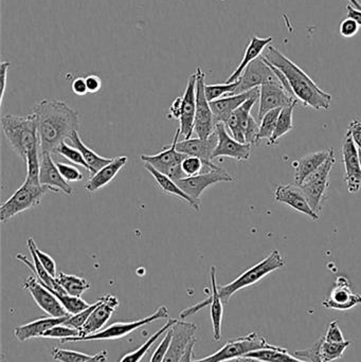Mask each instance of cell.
<instances>
[{
	"instance_id": "1",
	"label": "cell",
	"mask_w": 361,
	"mask_h": 362,
	"mask_svg": "<svg viewBox=\"0 0 361 362\" xmlns=\"http://www.w3.org/2000/svg\"><path fill=\"white\" fill-rule=\"evenodd\" d=\"M37 120L40 152L55 154L57 148L78 129V115L65 102L44 99L33 108Z\"/></svg>"
},
{
	"instance_id": "2",
	"label": "cell",
	"mask_w": 361,
	"mask_h": 362,
	"mask_svg": "<svg viewBox=\"0 0 361 362\" xmlns=\"http://www.w3.org/2000/svg\"><path fill=\"white\" fill-rule=\"evenodd\" d=\"M262 57L285 74L295 97L302 102L303 105L315 110H330L332 95L322 90L298 65L282 54L278 49L268 46L263 52Z\"/></svg>"
},
{
	"instance_id": "3",
	"label": "cell",
	"mask_w": 361,
	"mask_h": 362,
	"mask_svg": "<svg viewBox=\"0 0 361 362\" xmlns=\"http://www.w3.org/2000/svg\"><path fill=\"white\" fill-rule=\"evenodd\" d=\"M1 127L8 146L25 161L30 150L40 144L35 114L25 117L6 114L1 117Z\"/></svg>"
},
{
	"instance_id": "4",
	"label": "cell",
	"mask_w": 361,
	"mask_h": 362,
	"mask_svg": "<svg viewBox=\"0 0 361 362\" xmlns=\"http://www.w3.org/2000/svg\"><path fill=\"white\" fill-rule=\"evenodd\" d=\"M283 266H285V259L282 257L280 251L275 249V250L271 251L268 257H265L260 263L246 270L232 282L218 286L220 299L224 302V304L228 303L231 297L237 291L256 284L259 281L262 280L264 276H268L269 274L275 272V270L280 269Z\"/></svg>"
},
{
	"instance_id": "5",
	"label": "cell",
	"mask_w": 361,
	"mask_h": 362,
	"mask_svg": "<svg viewBox=\"0 0 361 362\" xmlns=\"http://www.w3.org/2000/svg\"><path fill=\"white\" fill-rule=\"evenodd\" d=\"M47 192H49L48 187L42 185H33L25 180L21 187L0 206V221L1 223H6L16 215L37 206L42 202V197Z\"/></svg>"
},
{
	"instance_id": "6",
	"label": "cell",
	"mask_w": 361,
	"mask_h": 362,
	"mask_svg": "<svg viewBox=\"0 0 361 362\" xmlns=\"http://www.w3.org/2000/svg\"><path fill=\"white\" fill-rule=\"evenodd\" d=\"M180 135H182L180 129H176L173 141L170 146H165L163 150L156 155H141L140 160L152 165L157 171L165 174L176 182L184 180L187 176L182 171V163L186 159L187 155L182 154L176 148Z\"/></svg>"
},
{
	"instance_id": "7",
	"label": "cell",
	"mask_w": 361,
	"mask_h": 362,
	"mask_svg": "<svg viewBox=\"0 0 361 362\" xmlns=\"http://www.w3.org/2000/svg\"><path fill=\"white\" fill-rule=\"evenodd\" d=\"M169 318V310L167 306L162 305L153 313L150 316L146 318L141 319V320L133 321V322H117L110 327H106L105 329H102L101 332L93 335L86 336V337H74V338H64L61 339V344H66V342H81V341H95V340H116L122 339L126 337L129 334L135 332L136 329L140 327H146L154 321L160 320V319Z\"/></svg>"
},
{
	"instance_id": "8",
	"label": "cell",
	"mask_w": 361,
	"mask_h": 362,
	"mask_svg": "<svg viewBox=\"0 0 361 362\" xmlns=\"http://www.w3.org/2000/svg\"><path fill=\"white\" fill-rule=\"evenodd\" d=\"M273 346H275L268 344L265 338L260 337L256 333H251L245 337L230 340L213 355L193 362H227L235 359L237 361L254 351L271 349Z\"/></svg>"
},
{
	"instance_id": "9",
	"label": "cell",
	"mask_w": 361,
	"mask_h": 362,
	"mask_svg": "<svg viewBox=\"0 0 361 362\" xmlns=\"http://www.w3.org/2000/svg\"><path fill=\"white\" fill-rule=\"evenodd\" d=\"M335 161L336 159H335L334 150H333L326 163L317 171L309 175L300 185L309 206L318 215H319L324 200H326V191H328L329 183H330V173L332 171L333 165H335Z\"/></svg>"
},
{
	"instance_id": "10",
	"label": "cell",
	"mask_w": 361,
	"mask_h": 362,
	"mask_svg": "<svg viewBox=\"0 0 361 362\" xmlns=\"http://www.w3.org/2000/svg\"><path fill=\"white\" fill-rule=\"evenodd\" d=\"M196 112H195L194 132L201 139H208L215 133V122L210 102L206 95V74L201 67L196 72Z\"/></svg>"
},
{
	"instance_id": "11",
	"label": "cell",
	"mask_w": 361,
	"mask_h": 362,
	"mask_svg": "<svg viewBox=\"0 0 361 362\" xmlns=\"http://www.w3.org/2000/svg\"><path fill=\"white\" fill-rule=\"evenodd\" d=\"M210 280H211L212 293L208 299L187 308L180 313V318L186 319L188 317L197 314L199 310L203 308L210 306L211 308V321L212 327H213V338L215 341H220L222 338V323L223 317H224V302L220 299V293H218V285L216 283V268L212 266L210 269Z\"/></svg>"
},
{
	"instance_id": "12",
	"label": "cell",
	"mask_w": 361,
	"mask_h": 362,
	"mask_svg": "<svg viewBox=\"0 0 361 362\" xmlns=\"http://www.w3.org/2000/svg\"><path fill=\"white\" fill-rule=\"evenodd\" d=\"M266 83H280L271 66L263 57H258L249 64L239 78V86L235 95L247 93L259 88ZM281 84V83H280Z\"/></svg>"
},
{
	"instance_id": "13",
	"label": "cell",
	"mask_w": 361,
	"mask_h": 362,
	"mask_svg": "<svg viewBox=\"0 0 361 362\" xmlns=\"http://www.w3.org/2000/svg\"><path fill=\"white\" fill-rule=\"evenodd\" d=\"M23 288L29 291L38 308L50 317L70 316L59 300L38 281L35 276H30L23 283Z\"/></svg>"
},
{
	"instance_id": "14",
	"label": "cell",
	"mask_w": 361,
	"mask_h": 362,
	"mask_svg": "<svg viewBox=\"0 0 361 362\" xmlns=\"http://www.w3.org/2000/svg\"><path fill=\"white\" fill-rule=\"evenodd\" d=\"M298 101L299 100L290 95L280 83H266L260 87L259 121L261 122L265 115L271 110L297 105Z\"/></svg>"
},
{
	"instance_id": "15",
	"label": "cell",
	"mask_w": 361,
	"mask_h": 362,
	"mask_svg": "<svg viewBox=\"0 0 361 362\" xmlns=\"http://www.w3.org/2000/svg\"><path fill=\"white\" fill-rule=\"evenodd\" d=\"M218 135V146L212 155V160L220 157L235 159V160H248L251 156V144H241L231 137L227 132L224 123H218L215 127Z\"/></svg>"
},
{
	"instance_id": "16",
	"label": "cell",
	"mask_w": 361,
	"mask_h": 362,
	"mask_svg": "<svg viewBox=\"0 0 361 362\" xmlns=\"http://www.w3.org/2000/svg\"><path fill=\"white\" fill-rule=\"evenodd\" d=\"M218 135L215 133L210 136L208 139H201V138H191V139L178 141V152L187 156H194L201 158L205 163L206 168L203 173L213 171V170L220 169V167L212 163V155L218 146Z\"/></svg>"
},
{
	"instance_id": "17",
	"label": "cell",
	"mask_w": 361,
	"mask_h": 362,
	"mask_svg": "<svg viewBox=\"0 0 361 362\" xmlns=\"http://www.w3.org/2000/svg\"><path fill=\"white\" fill-rule=\"evenodd\" d=\"M235 178L223 169L213 170L208 173L186 177L177 181L178 185L194 199H201V194L211 187L220 182H232Z\"/></svg>"
},
{
	"instance_id": "18",
	"label": "cell",
	"mask_w": 361,
	"mask_h": 362,
	"mask_svg": "<svg viewBox=\"0 0 361 362\" xmlns=\"http://www.w3.org/2000/svg\"><path fill=\"white\" fill-rule=\"evenodd\" d=\"M343 163L345 168V178L350 193L360 192L361 187V168L358 148L350 132L345 135L343 144Z\"/></svg>"
},
{
	"instance_id": "19",
	"label": "cell",
	"mask_w": 361,
	"mask_h": 362,
	"mask_svg": "<svg viewBox=\"0 0 361 362\" xmlns=\"http://www.w3.org/2000/svg\"><path fill=\"white\" fill-rule=\"evenodd\" d=\"M361 304L360 293H355L351 288L348 278L339 276L329 299L322 302L324 308L336 310H350Z\"/></svg>"
},
{
	"instance_id": "20",
	"label": "cell",
	"mask_w": 361,
	"mask_h": 362,
	"mask_svg": "<svg viewBox=\"0 0 361 362\" xmlns=\"http://www.w3.org/2000/svg\"><path fill=\"white\" fill-rule=\"evenodd\" d=\"M195 112H196V74L189 78L186 91L180 102V132L184 140L191 139L194 133Z\"/></svg>"
},
{
	"instance_id": "21",
	"label": "cell",
	"mask_w": 361,
	"mask_h": 362,
	"mask_svg": "<svg viewBox=\"0 0 361 362\" xmlns=\"http://www.w3.org/2000/svg\"><path fill=\"white\" fill-rule=\"evenodd\" d=\"M51 155L52 154L50 153L40 152V185L48 187L49 191L54 193L61 192L65 195L73 196V187L68 181L64 180Z\"/></svg>"
},
{
	"instance_id": "22",
	"label": "cell",
	"mask_w": 361,
	"mask_h": 362,
	"mask_svg": "<svg viewBox=\"0 0 361 362\" xmlns=\"http://www.w3.org/2000/svg\"><path fill=\"white\" fill-rule=\"evenodd\" d=\"M99 301V305L91 313L88 320L85 323L84 327L80 329V337H86V336L101 332L104 325L112 318L114 310L120 304L119 300L112 295L104 296V297L100 298Z\"/></svg>"
},
{
	"instance_id": "23",
	"label": "cell",
	"mask_w": 361,
	"mask_h": 362,
	"mask_svg": "<svg viewBox=\"0 0 361 362\" xmlns=\"http://www.w3.org/2000/svg\"><path fill=\"white\" fill-rule=\"evenodd\" d=\"M197 325L194 323L179 321L173 327V338L171 346L165 354L162 362H180L189 344L195 339V334L197 333Z\"/></svg>"
},
{
	"instance_id": "24",
	"label": "cell",
	"mask_w": 361,
	"mask_h": 362,
	"mask_svg": "<svg viewBox=\"0 0 361 362\" xmlns=\"http://www.w3.org/2000/svg\"><path fill=\"white\" fill-rule=\"evenodd\" d=\"M275 199L307 215L314 221H319V215L314 212L300 187L294 185H279L275 192Z\"/></svg>"
},
{
	"instance_id": "25",
	"label": "cell",
	"mask_w": 361,
	"mask_h": 362,
	"mask_svg": "<svg viewBox=\"0 0 361 362\" xmlns=\"http://www.w3.org/2000/svg\"><path fill=\"white\" fill-rule=\"evenodd\" d=\"M260 93V87L259 88L252 89L247 93H239V95H228L226 98H220L215 101L210 102L212 112H213L214 122L215 125L218 123H226L229 117L242 105L245 103L248 99L252 95Z\"/></svg>"
},
{
	"instance_id": "26",
	"label": "cell",
	"mask_w": 361,
	"mask_h": 362,
	"mask_svg": "<svg viewBox=\"0 0 361 362\" xmlns=\"http://www.w3.org/2000/svg\"><path fill=\"white\" fill-rule=\"evenodd\" d=\"M260 99V93L252 95L245 103L242 104L225 123L227 129L232 134V137L241 144H246L245 132L247 129L248 121L251 116V110L254 104Z\"/></svg>"
},
{
	"instance_id": "27",
	"label": "cell",
	"mask_w": 361,
	"mask_h": 362,
	"mask_svg": "<svg viewBox=\"0 0 361 362\" xmlns=\"http://www.w3.org/2000/svg\"><path fill=\"white\" fill-rule=\"evenodd\" d=\"M33 243V238H28L27 246L30 253H31V257H33V264L27 259V257L21 255V253H18V255H16V259L20 261L21 263L25 264L27 267H29L31 272H33L34 276H35L36 278L38 279V281H40L42 285H45L49 291H55V293H66V291L61 288V285L57 283V278H53V276L45 269L42 264L40 263V259H38L37 255H36L35 250H34Z\"/></svg>"
},
{
	"instance_id": "28",
	"label": "cell",
	"mask_w": 361,
	"mask_h": 362,
	"mask_svg": "<svg viewBox=\"0 0 361 362\" xmlns=\"http://www.w3.org/2000/svg\"><path fill=\"white\" fill-rule=\"evenodd\" d=\"M70 316L48 317L38 319L25 325H20L15 329L14 335L18 341L25 342L32 338H42V336L49 329L57 325H64Z\"/></svg>"
},
{
	"instance_id": "29",
	"label": "cell",
	"mask_w": 361,
	"mask_h": 362,
	"mask_svg": "<svg viewBox=\"0 0 361 362\" xmlns=\"http://www.w3.org/2000/svg\"><path fill=\"white\" fill-rule=\"evenodd\" d=\"M144 169L154 177L158 187L162 189L165 193L170 194V195L176 196L179 199L184 200V202L189 204L191 208L194 209L196 212H201V199H194L191 197L190 195L186 193L182 187L178 185L176 181L172 180L171 178L167 177L165 174L160 173L157 171L156 169L148 165V163H144Z\"/></svg>"
},
{
	"instance_id": "30",
	"label": "cell",
	"mask_w": 361,
	"mask_h": 362,
	"mask_svg": "<svg viewBox=\"0 0 361 362\" xmlns=\"http://www.w3.org/2000/svg\"><path fill=\"white\" fill-rule=\"evenodd\" d=\"M332 151L333 148H330L328 151L312 153L292 163V168L295 169V181L299 187L309 175L317 171L326 163Z\"/></svg>"
},
{
	"instance_id": "31",
	"label": "cell",
	"mask_w": 361,
	"mask_h": 362,
	"mask_svg": "<svg viewBox=\"0 0 361 362\" xmlns=\"http://www.w3.org/2000/svg\"><path fill=\"white\" fill-rule=\"evenodd\" d=\"M127 163H129V158L126 156L116 157L110 165L102 168L97 173L93 174L91 178H89L85 183V189L90 193L99 191L112 181L118 175L119 172L127 165Z\"/></svg>"
},
{
	"instance_id": "32",
	"label": "cell",
	"mask_w": 361,
	"mask_h": 362,
	"mask_svg": "<svg viewBox=\"0 0 361 362\" xmlns=\"http://www.w3.org/2000/svg\"><path fill=\"white\" fill-rule=\"evenodd\" d=\"M273 37L261 38L256 35L252 36L247 48H246L245 54H244L241 64H239V67L235 69V71L229 76L226 83H233L239 81V78H241L246 67H247L251 62H254V59L262 57L265 48L273 42Z\"/></svg>"
},
{
	"instance_id": "33",
	"label": "cell",
	"mask_w": 361,
	"mask_h": 362,
	"mask_svg": "<svg viewBox=\"0 0 361 362\" xmlns=\"http://www.w3.org/2000/svg\"><path fill=\"white\" fill-rule=\"evenodd\" d=\"M70 144L72 146L78 148L81 153H82L83 157H84L85 161H86L87 165H88V171L91 174L97 173L105 165H110L114 158H105V157L100 156L97 153L93 152V150L85 146L83 144L82 139H81L80 135H78V131L73 132L68 138Z\"/></svg>"
},
{
	"instance_id": "34",
	"label": "cell",
	"mask_w": 361,
	"mask_h": 362,
	"mask_svg": "<svg viewBox=\"0 0 361 362\" xmlns=\"http://www.w3.org/2000/svg\"><path fill=\"white\" fill-rule=\"evenodd\" d=\"M57 281L66 293L73 297H82L83 293H86L91 287L90 283L86 279L61 272H57Z\"/></svg>"
},
{
	"instance_id": "35",
	"label": "cell",
	"mask_w": 361,
	"mask_h": 362,
	"mask_svg": "<svg viewBox=\"0 0 361 362\" xmlns=\"http://www.w3.org/2000/svg\"><path fill=\"white\" fill-rule=\"evenodd\" d=\"M178 322L177 319H170L160 329L156 332L154 335L150 336L139 349L134 351V352L129 353V354L124 355V356L121 358V361L119 362H140L142 361L144 356H146V353L148 352L150 348H152L153 344L163 335V334L167 333L171 327H173L176 323Z\"/></svg>"
},
{
	"instance_id": "36",
	"label": "cell",
	"mask_w": 361,
	"mask_h": 362,
	"mask_svg": "<svg viewBox=\"0 0 361 362\" xmlns=\"http://www.w3.org/2000/svg\"><path fill=\"white\" fill-rule=\"evenodd\" d=\"M245 357L260 359V361L267 362H307L301 361L298 357L292 356L286 349L281 348V346H273L271 349L254 351V352L246 355Z\"/></svg>"
},
{
	"instance_id": "37",
	"label": "cell",
	"mask_w": 361,
	"mask_h": 362,
	"mask_svg": "<svg viewBox=\"0 0 361 362\" xmlns=\"http://www.w3.org/2000/svg\"><path fill=\"white\" fill-rule=\"evenodd\" d=\"M296 105L288 106V107L282 108L280 112L279 118H278L277 127H276L275 133L271 140H268V146H278V140L285 136L294 129L292 124V114H294V108Z\"/></svg>"
},
{
	"instance_id": "38",
	"label": "cell",
	"mask_w": 361,
	"mask_h": 362,
	"mask_svg": "<svg viewBox=\"0 0 361 362\" xmlns=\"http://www.w3.org/2000/svg\"><path fill=\"white\" fill-rule=\"evenodd\" d=\"M321 346H320L319 355L320 358L324 362H332L338 361L343 356V353L345 352L348 348L351 346V341L339 342V344H334V342H328L324 340L322 336Z\"/></svg>"
},
{
	"instance_id": "39",
	"label": "cell",
	"mask_w": 361,
	"mask_h": 362,
	"mask_svg": "<svg viewBox=\"0 0 361 362\" xmlns=\"http://www.w3.org/2000/svg\"><path fill=\"white\" fill-rule=\"evenodd\" d=\"M25 165H27V177L25 180L33 185H40V144L34 146L30 152L28 153L27 159H25Z\"/></svg>"
},
{
	"instance_id": "40",
	"label": "cell",
	"mask_w": 361,
	"mask_h": 362,
	"mask_svg": "<svg viewBox=\"0 0 361 362\" xmlns=\"http://www.w3.org/2000/svg\"><path fill=\"white\" fill-rule=\"evenodd\" d=\"M282 108L271 110L265 115L264 118L261 120L260 131H259L258 138H256V144H260L261 140H271L277 127L278 118Z\"/></svg>"
},
{
	"instance_id": "41",
	"label": "cell",
	"mask_w": 361,
	"mask_h": 362,
	"mask_svg": "<svg viewBox=\"0 0 361 362\" xmlns=\"http://www.w3.org/2000/svg\"><path fill=\"white\" fill-rule=\"evenodd\" d=\"M57 299L61 302V305L65 308L66 312L72 316V315L78 314L90 306V304L85 302L82 298L73 297V296L68 295V293H59L55 291H51Z\"/></svg>"
},
{
	"instance_id": "42",
	"label": "cell",
	"mask_w": 361,
	"mask_h": 362,
	"mask_svg": "<svg viewBox=\"0 0 361 362\" xmlns=\"http://www.w3.org/2000/svg\"><path fill=\"white\" fill-rule=\"evenodd\" d=\"M237 86H239V81L233 83H224V84L206 85L205 91L208 101H215L226 95H235Z\"/></svg>"
},
{
	"instance_id": "43",
	"label": "cell",
	"mask_w": 361,
	"mask_h": 362,
	"mask_svg": "<svg viewBox=\"0 0 361 362\" xmlns=\"http://www.w3.org/2000/svg\"><path fill=\"white\" fill-rule=\"evenodd\" d=\"M55 154L61 155V157L67 159L70 163L85 168V169L88 171V165H87L82 153H81L78 148H74V146H69V144H66V142H63V144L57 148Z\"/></svg>"
},
{
	"instance_id": "44",
	"label": "cell",
	"mask_w": 361,
	"mask_h": 362,
	"mask_svg": "<svg viewBox=\"0 0 361 362\" xmlns=\"http://www.w3.org/2000/svg\"><path fill=\"white\" fill-rule=\"evenodd\" d=\"M80 329H73L66 325H59L47 331L42 338L47 339H64V338L80 337Z\"/></svg>"
},
{
	"instance_id": "45",
	"label": "cell",
	"mask_w": 361,
	"mask_h": 362,
	"mask_svg": "<svg viewBox=\"0 0 361 362\" xmlns=\"http://www.w3.org/2000/svg\"><path fill=\"white\" fill-rule=\"evenodd\" d=\"M52 358L61 362H84L89 361L93 356H89L83 353L76 351L63 350V349L55 348L52 351Z\"/></svg>"
},
{
	"instance_id": "46",
	"label": "cell",
	"mask_w": 361,
	"mask_h": 362,
	"mask_svg": "<svg viewBox=\"0 0 361 362\" xmlns=\"http://www.w3.org/2000/svg\"><path fill=\"white\" fill-rule=\"evenodd\" d=\"M205 163L201 158L194 156H187L182 161V169L187 177L199 175L205 171Z\"/></svg>"
},
{
	"instance_id": "47",
	"label": "cell",
	"mask_w": 361,
	"mask_h": 362,
	"mask_svg": "<svg viewBox=\"0 0 361 362\" xmlns=\"http://www.w3.org/2000/svg\"><path fill=\"white\" fill-rule=\"evenodd\" d=\"M100 301L97 300L95 304H91L88 308L83 310V312L78 313L76 315H72L70 316V318L66 321L64 325H68V327H73V329H81L83 327H84L85 323L88 320L89 316H90L91 313L97 308V306L99 305Z\"/></svg>"
},
{
	"instance_id": "48",
	"label": "cell",
	"mask_w": 361,
	"mask_h": 362,
	"mask_svg": "<svg viewBox=\"0 0 361 362\" xmlns=\"http://www.w3.org/2000/svg\"><path fill=\"white\" fill-rule=\"evenodd\" d=\"M173 327H171V329L165 333V337L161 340L160 344L157 346L156 350L153 353L150 362L163 361L165 354H167V350H169L170 346H171L172 338H173Z\"/></svg>"
},
{
	"instance_id": "49",
	"label": "cell",
	"mask_w": 361,
	"mask_h": 362,
	"mask_svg": "<svg viewBox=\"0 0 361 362\" xmlns=\"http://www.w3.org/2000/svg\"><path fill=\"white\" fill-rule=\"evenodd\" d=\"M57 165L59 173L63 176L64 180L68 181V182H78L84 178V175L81 173L80 170L73 167V165L63 163H57Z\"/></svg>"
},
{
	"instance_id": "50",
	"label": "cell",
	"mask_w": 361,
	"mask_h": 362,
	"mask_svg": "<svg viewBox=\"0 0 361 362\" xmlns=\"http://www.w3.org/2000/svg\"><path fill=\"white\" fill-rule=\"evenodd\" d=\"M33 246L34 250H35L36 255H37L38 259H40V263L42 264L45 269H46L47 272L53 276V278H57V263H55L54 259H53L50 255L44 252V251L40 250V249L38 248L37 245H36L35 240H34Z\"/></svg>"
},
{
	"instance_id": "51",
	"label": "cell",
	"mask_w": 361,
	"mask_h": 362,
	"mask_svg": "<svg viewBox=\"0 0 361 362\" xmlns=\"http://www.w3.org/2000/svg\"><path fill=\"white\" fill-rule=\"evenodd\" d=\"M321 340L322 338H320L313 346H311L309 349H307V350H301L296 351L295 352V355L298 358H307L309 359L311 362H324L320 358L319 350L320 346H321Z\"/></svg>"
},
{
	"instance_id": "52",
	"label": "cell",
	"mask_w": 361,
	"mask_h": 362,
	"mask_svg": "<svg viewBox=\"0 0 361 362\" xmlns=\"http://www.w3.org/2000/svg\"><path fill=\"white\" fill-rule=\"evenodd\" d=\"M324 337L326 341L334 342V344L345 341L343 332H341V327H339V322L337 320L332 321L329 325L328 331H326V334Z\"/></svg>"
},
{
	"instance_id": "53",
	"label": "cell",
	"mask_w": 361,
	"mask_h": 362,
	"mask_svg": "<svg viewBox=\"0 0 361 362\" xmlns=\"http://www.w3.org/2000/svg\"><path fill=\"white\" fill-rule=\"evenodd\" d=\"M358 30H360V25L356 23L355 21H353L352 18L343 19L341 21V27H339V32H341V35L343 36L345 38H351L353 36H355L356 34L358 33Z\"/></svg>"
},
{
	"instance_id": "54",
	"label": "cell",
	"mask_w": 361,
	"mask_h": 362,
	"mask_svg": "<svg viewBox=\"0 0 361 362\" xmlns=\"http://www.w3.org/2000/svg\"><path fill=\"white\" fill-rule=\"evenodd\" d=\"M259 131H260V127H259V122L250 116L249 121H248L247 129L245 132V141L248 144H256V138H258Z\"/></svg>"
},
{
	"instance_id": "55",
	"label": "cell",
	"mask_w": 361,
	"mask_h": 362,
	"mask_svg": "<svg viewBox=\"0 0 361 362\" xmlns=\"http://www.w3.org/2000/svg\"><path fill=\"white\" fill-rule=\"evenodd\" d=\"M86 80L87 89H88V93L95 95V93H99L102 88V81L99 76L95 74H90V76L85 78Z\"/></svg>"
},
{
	"instance_id": "56",
	"label": "cell",
	"mask_w": 361,
	"mask_h": 362,
	"mask_svg": "<svg viewBox=\"0 0 361 362\" xmlns=\"http://www.w3.org/2000/svg\"><path fill=\"white\" fill-rule=\"evenodd\" d=\"M71 90L74 95H78V97H84L85 95H87L88 89H87L85 78H74L71 84Z\"/></svg>"
},
{
	"instance_id": "57",
	"label": "cell",
	"mask_w": 361,
	"mask_h": 362,
	"mask_svg": "<svg viewBox=\"0 0 361 362\" xmlns=\"http://www.w3.org/2000/svg\"><path fill=\"white\" fill-rule=\"evenodd\" d=\"M350 134L353 138L354 142L358 148L361 150V122L360 120H353L350 122L349 129Z\"/></svg>"
},
{
	"instance_id": "58",
	"label": "cell",
	"mask_w": 361,
	"mask_h": 362,
	"mask_svg": "<svg viewBox=\"0 0 361 362\" xmlns=\"http://www.w3.org/2000/svg\"><path fill=\"white\" fill-rule=\"evenodd\" d=\"M11 64L8 62H2L1 67V95H0V100H1V104L4 103V93H6V76H8V68H10Z\"/></svg>"
},
{
	"instance_id": "59",
	"label": "cell",
	"mask_w": 361,
	"mask_h": 362,
	"mask_svg": "<svg viewBox=\"0 0 361 362\" xmlns=\"http://www.w3.org/2000/svg\"><path fill=\"white\" fill-rule=\"evenodd\" d=\"M180 102H182V98H177L175 99V101L172 104L171 107H170V115L167 118L169 119H176V120H179L180 118Z\"/></svg>"
},
{
	"instance_id": "60",
	"label": "cell",
	"mask_w": 361,
	"mask_h": 362,
	"mask_svg": "<svg viewBox=\"0 0 361 362\" xmlns=\"http://www.w3.org/2000/svg\"><path fill=\"white\" fill-rule=\"evenodd\" d=\"M347 11L348 17L355 21L356 23H358V25L361 27V11L358 10V8H354L351 4H349V6H347Z\"/></svg>"
},
{
	"instance_id": "61",
	"label": "cell",
	"mask_w": 361,
	"mask_h": 362,
	"mask_svg": "<svg viewBox=\"0 0 361 362\" xmlns=\"http://www.w3.org/2000/svg\"><path fill=\"white\" fill-rule=\"evenodd\" d=\"M196 339H193L192 341L189 344L188 348H187L186 353H184V357H182L180 362H193V353H194V346Z\"/></svg>"
},
{
	"instance_id": "62",
	"label": "cell",
	"mask_w": 361,
	"mask_h": 362,
	"mask_svg": "<svg viewBox=\"0 0 361 362\" xmlns=\"http://www.w3.org/2000/svg\"><path fill=\"white\" fill-rule=\"evenodd\" d=\"M108 361V353L107 351H102V352L97 353L95 356L91 357L89 361L84 362H107Z\"/></svg>"
},
{
	"instance_id": "63",
	"label": "cell",
	"mask_w": 361,
	"mask_h": 362,
	"mask_svg": "<svg viewBox=\"0 0 361 362\" xmlns=\"http://www.w3.org/2000/svg\"><path fill=\"white\" fill-rule=\"evenodd\" d=\"M348 1L351 2V6H353L354 8L361 11V4L358 0H348Z\"/></svg>"
},
{
	"instance_id": "64",
	"label": "cell",
	"mask_w": 361,
	"mask_h": 362,
	"mask_svg": "<svg viewBox=\"0 0 361 362\" xmlns=\"http://www.w3.org/2000/svg\"><path fill=\"white\" fill-rule=\"evenodd\" d=\"M358 155H360V168H361V150L358 148Z\"/></svg>"
}]
</instances>
